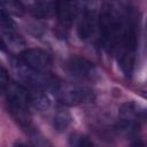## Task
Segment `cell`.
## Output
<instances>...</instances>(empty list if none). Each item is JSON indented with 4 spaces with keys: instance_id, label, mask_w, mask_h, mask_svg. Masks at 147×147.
<instances>
[{
    "instance_id": "1",
    "label": "cell",
    "mask_w": 147,
    "mask_h": 147,
    "mask_svg": "<svg viewBox=\"0 0 147 147\" xmlns=\"http://www.w3.org/2000/svg\"><path fill=\"white\" fill-rule=\"evenodd\" d=\"M127 9H123L116 2H103L98 17L100 38L109 52H115L122 36Z\"/></svg>"
},
{
    "instance_id": "2",
    "label": "cell",
    "mask_w": 147,
    "mask_h": 147,
    "mask_svg": "<svg viewBox=\"0 0 147 147\" xmlns=\"http://www.w3.org/2000/svg\"><path fill=\"white\" fill-rule=\"evenodd\" d=\"M138 46V25L137 20L132 10L127 9L125 25L119 38L118 45L115 49L118 59L119 67L125 76H131L134 61H136V53Z\"/></svg>"
},
{
    "instance_id": "3",
    "label": "cell",
    "mask_w": 147,
    "mask_h": 147,
    "mask_svg": "<svg viewBox=\"0 0 147 147\" xmlns=\"http://www.w3.org/2000/svg\"><path fill=\"white\" fill-rule=\"evenodd\" d=\"M145 119V110L133 101H126L118 109V127L130 137H136Z\"/></svg>"
},
{
    "instance_id": "4",
    "label": "cell",
    "mask_w": 147,
    "mask_h": 147,
    "mask_svg": "<svg viewBox=\"0 0 147 147\" xmlns=\"http://www.w3.org/2000/svg\"><path fill=\"white\" fill-rule=\"evenodd\" d=\"M52 92L56 99L65 106H78L84 102H90L93 99L91 90L74 83H64L60 79H57Z\"/></svg>"
},
{
    "instance_id": "5",
    "label": "cell",
    "mask_w": 147,
    "mask_h": 147,
    "mask_svg": "<svg viewBox=\"0 0 147 147\" xmlns=\"http://www.w3.org/2000/svg\"><path fill=\"white\" fill-rule=\"evenodd\" d=\"M80 6V11L77 16V34L80 40H87L98 25V3L94 1H86Z\"/></svg>"
},
{
    "instance_id": "6",
    "label": "cell",
    "mask_w": 147,
    "mask_h": 147,
    "mask_svg": "<svg viewBox=\"0 0 147 147\" xmlns=\"http://www.w3.org/2000/svg\"><path fill=\"white\" fill-rule=\"evenodd\" d=\"M64 70L75 79L82 82H93L99 78V71L95 65L85 57L74 55L64 63Z\"/></svg>"
},
{
    "instance_id": "7",
    "label": "cell",
    "mask_w": 147,
    "mask_h": 147,
    "mask_svg": "<svg viewBox=\"0 0 147 147\" xmlns=\"http://www.w3.org/2000/svg\"><path fill=\"white\" fill-rule=\"evenodd\" d=\"M17 60L22 65L38 72L49 74V70L52 67V59L49 54L41 48L24 49L18 55Z\"/></svg>"
},
{
    "instance_id": "8",
    "label": "cell",
    "mask_w": 147,
    "mask_h": 147,
    "mask_svg": "<svg viewBox=\"0 0 147 147\" xmlns=\"http://www.w3.org/2000/svg\"><path fill=\"white\" fill-rule=\"evenodd\" d=\"M79 13V2L57 1L55 3V14L62 26H70Z\"/></svg>"
},
{
    "instance_id": "9",
    "label": "cell",
    "mask_w": 147,
    "mask_h": 147,
    "mask_svg": "<svg viewBox=\"0 0 147 147\" xmlns=\"http://www.w3.org/2000/svg\"><path fill=\"white\" fill-rule=\"evenodd\" d=\"M54 1H36L31 5L30 11L37 18H49L55 14Z\"/></svg>"
},
{
    "instance_id": "10",
    "label": "cell",
    "mask_w": 147,
    "mask_h": 147,
    "mask_svg": "<svg viewBox=\"0 0 147 147\" xmlns=\"http://www.w3.org/2000/svg\"><path fill=\"white\" fill-rule=\"evenodd\" d=\"M29 102L30 106H32L38 110H46L51 105V101L47 94L45 93V91H40V90H30Z\"/></svg>"
},
{
    "instance_id": "11",
    "label": "cell",
    "mask_w": 147,
    "mask_h": 147,
    "mask_svg": "<svg viewBox=\"0 0 147 147\" xmlns=\"http://www.w3.org/2000/svg\"><path fill=\"white\" fill-rule=\"evenodd\" d=\"M72 122V117H71V114L63 109V108H60L57 109V111L54 114V117H53V126L56 131H63L65 130Z\"/></svg>"
},
{
    "instance_id": "12",
    "label": "cell",
    "mask_w": 147,
    "mask_h": 147,
    "mask_svg": "<svg viewBox=\"0 0 147 147\" xmlns=\"http://www.w3.org/2000/svg\"><path fill=\"white\" fill-rule=\"evenodd\" d=\"M70 147H96V145L86 136L82 133H72L69 138Z\"/></svg>"
},
{
    "instance_id": "13",
    "label": "cell",
    "mask_w": 147,
    "mask_h": 147,
    "mask_svg": "<svg viewBox=\"0 0 147 147\" xmlns=\"http://www.w3.org/2000/svg\"><path fill=\"white\" fill-rule=\"evenodd\" d=\"M0 7H2L3 11L9 14H13L15 16H21L24 13V6L20 1H2L0 2Z\"/></svg>"
},
{
    "instance_id": "14",
    "label": "cell",
    "mask_w": 147,
    "mask_h": 147,
    "mask_svg": "<svg viewBox=\"0 0 147 147\" xmlns=\"http://www.w3.org/2000/svg\"><path fill=\"white\" fill-rule=\"evenodd\" d=\"M8 84H9V79H8L7 70L0 64V95L5 94V91L8 86Z\"/></svg>"
},
{
    "instance_id": "15",
    "label": "cell",
    "mask_w": 147,
    "mask_h": 147,
    "mask_svg": "<svg viewBox=\"0 0 147 147\" xmlns=\"http://www.w3.org/2000/svg\"><path fill=\"white\" fill-rule=\"evenodd\" d=\"M131 147H145V142L139 137H133V140L131 142Z\"/></svg>"
},
{
    "instance_id": "16",
    "label": "cell",
    "mask_w": 147,
    "mask_h": 147,
    "mask_svg": "<svg viewBox=\"0 0 147 147\" xmlns=\"http://www.w3.org/2000/svg\"><path fill=\"white\" fill-rule=\"evenodd\" d=\"M0 51L1 52H6L7 51V44L5 41V39L0 36Z\"/></svg>"
},
{
    "instance_id": "17",
    "label": "cell",
    "mask_w": 147,
    "mask_h": 147,
    "mask_svg": "<svg viewBox=\"0 0 147 147\" xmlns=\"http://www.w3.org/2000/svg\"><path fill=\"white\" fill-rule=\"evenodd\" d=\"M13 147H32V146H30V145H28L25 142H16Z\"/></svg>"
}]
</instances>
